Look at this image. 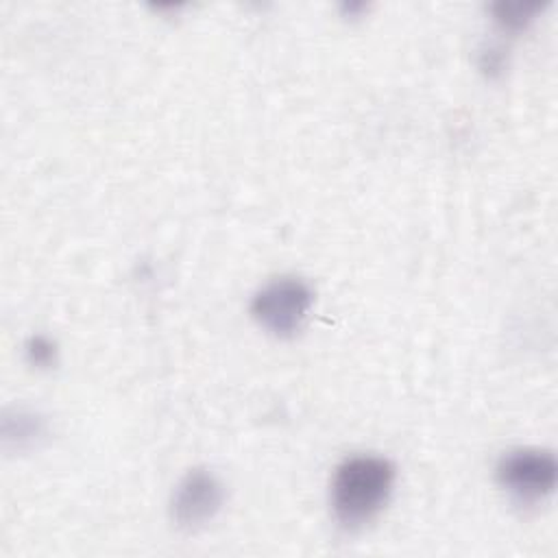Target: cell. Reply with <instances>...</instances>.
<instances>
[{"label":"cell","instance_id":"cell-1","mask_svg":"<svg viewBox=\"0 0 558 558\" xmlns=\"http://www.w3.org/2000/svg\"><path fill=\"white\" fill-rule=\"evenodd\" d=\"M395 466L379 456H353L338 464L331 480V510L344 527L371 521L388 501Z\"/></svg>","mask_w":558,"mask_h":558},{"label":"cell","instance_id":"cell-2","mask_svg":"<svg viewBox=\"0 0 558 558\" xmlns=\"http://www.w3.org/2000/svg\"><path fill=\"white\" fill-rule=\"evenodd\" d=\"M312 307V290L296 277L268 281L251 301L253 318L272 336H292Z\"/></svg>","mask_w":558,"mask_h":558},{"label":"cell","instance_id":"cell-3","mask_svg":"<svg viewBox=\"0 0 558 558\" xmlns=\"http://www.w3.org/2000/svg\"><path fill=\"white\" fill-rule=\"evenodd\" d=\"M558 466L541 449H514L497 464V482L519 504H536L556 488Z\"/></svg>","mask_w":558,"mask_h":558},{"label":"cell","instance_id":"cell-4","mask_svg":"<svg viewBox=\"0 0 558 558\" xmlns=\"http://www.w3.org/2000/svg\"><path fill=\"white\" fill-rule=\"evenodd\" d=\"M225 499L222 484L207 471H190L172 495V519L183 530L209 523Z\"/></svg>","mask_w":558,"mask_h":558},{"label":"cell","instance_id":"cell-5","mask_svg":"<svg viewBox=\"0 0 558 558\" xmlns=\"http://www.w3.org/2000/svg\"><path fill=\"white\" fill-rule=\"evenodd\" d=\"M44 436V421L28 412H17L15 416H4V440H17V447L33 445Z\"/></svg>","mask_w":558,"mask_h":558},{"label":"cell","instance_id":"cell-6","mask_svg":"<svg viewBox=\"0 0 558 558\" xmlns=\"http://www.w3.org/2000/svg\"><path fill=\"white\" fill-rule=\"evenodd\" d=\"M538 11V4H525V2H499L495 4V20L508 28L519 31L523 28L532 15Z\"/></svg>","mask_w":558,"mask_h":558},{"label":"cell","instance_id":"cell-7","mask_svg":"<svg viewBox=\"0 0 558 558\" xmlns=\"http://www.w3.org/2000/svg\"><path fill=\"white\" fill-rule=\"evenodd\" d=\"M28 355H31V360H33L35 364H46V362H50V357H52V347H50L44 338H35V340H31Z\"/></svg>","mask_w":558,"mask_h":558}]
</instances>
